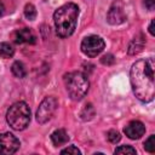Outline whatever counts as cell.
<instances>
[{
	"instance_id": "cell-1",
	"label": "cell",
	"mask_w": 155,
	"mask_h": 155,
	"mask_svg": "<svg viewBox=\"0 0 155 155\" xmlns=\"http://www.w3.org/2000/svg\"><path fill=\"white\" fill-rule=\"evenodd\" d=\"M130 80L134 96L140 102H151L155 96L154 59L145 58L133 63L130 71Z\"/></svg>"
},
{
	"instance_id": "cell-2",
	"label": "cell",
	"mask_w": 155,
	"mask_h": 155,
	"mask_svg": "<svg viewBox=\"0 0 155 155\" xmlns=\"http://www.w3.org/2000/svg\"><path fill=\"white\" fill-rule=\"evenodd\" d=\"M79 17V7L74 2L64 4L58 7L53 13V21L56 25V33L59 38L70 36L76 28Z\"/></svg>"
},
{
	"instance_id": "cell-3",
	"label": "cell",
	"mask_w": 155,
	"mask_h": 155,
	"mask_svg": "<svg viewBox=\"0 0 155 155\" xmlns=\"http://www.w3.org/2000/svg\"><path fill=\"white\" fill-rule=\"evenodd\" d=\"M64 84L69 97L74 101H80L88 91L90 82L87 76L81 71H71L64 75Z\"/></svg>"
},
{
	"instance_id": "cell-4",
	"label": "cell",
	"mask_w": 155,
	"mask_h": 155,
	"mask_svg": "<svg viewBox=\"0 0 155 155\" xmlns=\"http://www.w3.org/2000/svg\"><path fill=\"white\" fill-rule=\"evenodd\" d=\"M6 120L13 130H25L30 122V109L28 104L25 102H17L12 104L6 113Z\"/></svg>"
},
{
	"instance_id": "cell-5",
	"label": "cell",
	"mask_w": 155,
	"mask_h": 155,
	"mask_svg": "<svg viewBox=\"0 0 155 155\" xmlns=\"http://www.w3.org/2000/svg\"><path fill=\"white\" fill-rule=\"evenodd\" d=\"M58 107V102L54 97H46L39 105L36 110V121L39 124H45L52 119Z\"/></svg>"
},
{
	"instance_id": "cell-6",
	"label": "cell",
	"mask_w": 155,
	"mask_h": 155,
	"mask_svg": "<svg viewBox=\"0 0 155 155\" xmlns=\"http://www.w3.org/2000/svg\"><path fill=\"white\" fill-rule=\"evenodd\" d=\"M105 42L101 36L90 35L86 36L81 42V51L87 57H96L104 50Z\"/></svg>"
},
{
	"instance_id": "cell-7",
	"label": "cell",
	"mask_w": 155,
	"mask_h": 155,
	"mask_svg": "<svg viewBox=\"0 0 155 155\" xmlns=\"http://www.w3.org/2000/svg\"><path fill=\"white\" fill-rule=\"evenodd\" d=\"M21 143L16 136L10 132L0 133V154H13L18 150Z\"/></svg>"
},
{
	"instance_id": "cell-8",
	"label": "cell",
	"mask_w": 155,
	"mask_h": 155,
	"mask_svg": "<svg viewBox=\"0 0 155 155\" xmlns=\"http://www.w3.org/2000/svg\"><path fill=\"white\" fill-rule=\"evenodd\" d=\"M124 132H125V134H126L128 138H131V139H138V138H140V137L144 134V132H145V126L143 125V122L134 120V121L128 122V124L125 126Z\"/></svg>"
},
{
	"instance_id": "cell-9",
	"label": "cell",
	"mask_w": 155,
	"mask_h": 155,
	"mask_svg": "<svg viewBox=\"0 0 155 155\" xmlns=\"http://www.w3.org/2000/svg\"><path fill=\"white\" fill-rule=\"evenodd\" d=\"M13 41L16 44H35L36 36L29 28L18 29L12 34Z\"/></svg>"
},
{
	"instance_id": "cell-10",
	"label": "cell",
	"mask_w": 155,
	"mask_h": 155,
	"mask_svg": "<svg viewBox=\"0 0 155 155\" xmlns=\"http://www.w3.org/2000/svg\"><path fill=\"white\" fill-rule=\"evenodd\" d=\"M126 19V15L122 10L121 6L119 5H114L110 7V10L108 11V15H107V21L113 24V25H117V24H121L124 23Z\"/></svg>"
},
{
	"instance_id": "cell-11",
	"label": "cell",
	"mask_w": 155,
	"mask_h": 155,
	"mask_svg": "<svg viewBox=\"0 0 155 155\" xmlns=\"http://www.w3.org/2000/svg\"><path fill=\"white\" fill-rule=\"evenodd\" d=\"M144 45H145V38H144V35L142 33L137 34L133 38V40L130 42V45H128V54L133 56V54L139 53L143 50Z\"/></svg>"
},
{
	"instance_id": "cell-12",
	"label": "cell",
	"mask_w": 155,
	"mask_h": 155,
	"mask_svg": "<svg viewBox=\"0 0 155 155\" xmlns=\"http://www.w3.org/2000/svg\"><path fill=\"white\" fill-rule=\"evenodd\" d=\"M51 140H52V143H53L54 147H61V145L68 143L69 136H68V133H67L64 130H62V128H61V130H56V131L51 134Z\"/></svg>"
},
{
	"instance_id": "cell-13",
	"label": "cell",
	"mask_w": 155,
	"mask_h": 155,
	"mask_svg": "<svg viewBox=\"0 0 155 155\" xmlns=\"http://www.w3.org/2000/svg\"><path fill=\"white\" fill-rule=\"evenodd\" d=\"M11 71H12V74H13L16 78H19V79H23V78H25V75H27L25 65H24L22 62H19V61H17V62H15V63L12 64Z\"/></svg>"
},
{
	"instance_id": "cell-14",
	"label": "cell",
	"mask_w": 155,
	"mask_h": 155,
	"mask_svg": "<svg viewBox=\"0 0 155 155\" xmlns=\"http://www.w3.org/2000/svg\"><path fill=\"white\" fill-rule=\"evenodd\" d=\"M15 53V48L8 42H1L0 44V57L2 58H11Z\"/></svg>"
},
{
	"instance_id": "cell-15",
	"label": "cell",
	"mask_w": 155,
	"mask_h": 155,
	"mask_svg": "<svg viewBox=\"0 0 155 155\" xmlns=\"http://www.w3.org/2000/svg\"><path fill=\"white\" fill-rule=\"evenodd\" d=\"M24 16L29 21H34L36 18V8L33 4H27L24 7Z\"/></svg>"
},
{
	"instance_id": "cell-16",
	"label": "cell",
	"mask_w": 155,
	"mask_h": 155,
	"mask_svg": "<svg viewBox=\"0 0 155 155\" xmlns=\"http://www.w3.org/2000/svg\"><path fill=\"white\" fill-rule=\"evenodd\" d=\"M114 153H115V154H122V155H127V154L133 155V154H137L136 149L132 148L131 145H121V147L116 148Z\"/></svg>"
},
{
	"instance_id": "cell-17",
	"label": "cell",
	"mask_w": 155,
	"mask_h": 155,
	"mask_svg": "<svg viewBox=\"0 0 155 155\" xmlns=\"http://www.w3.org/2000/svg\"><path fill=\"white\" fill-rule=\"evenodd\" d=\"M144 149L148 151V153H154L155 151V136L151 134L145 142H144Z\"/></svg>"
},
{
	"instance_id": "cell-18",
	"label": "cell",
	"mask_w": 155,
	"mask_h": 155,
	"mask_svg": "<svg viewBox=\"0 0 155 155\" xmlns=\"http://www.w3.org/2000/svg\"><path fill=\"white\" fill-rule=\"evenodd\" d=\"M107 138H108V140H109L110 143L115 144V143H117V142L121 139V136H120V133H119L117 131L110 130V131L107 133Z\"/></svg>"
},
{
	"instance_id": "cell-19",
	"label": "cell",
	"mask_w": 155,
	"mask_h": 155,
	"mask_svg": "<svg viewBox=\"0 0 155 155\" xmlns=\"http://www.w3.org/2000/svg\"><path fill=\"white\" fill-rule=\"evenodd\" d=\"M61 154L62 155H64V154H71V155H80L81 154V151L76 148V147H74V145H70V147H68V148H65V149H63L62 151H61Z\"/></svg>"
},
{
	"instance_id": "cell-20",
	"label": "cell",
	"mask_w": 155,
	"mask_h": 155,
	"mask_svg": "<svg viewBox=\"0 0 155 155\" xmlns=\"http://www.w3.org/2000/svg\"><path fill=\"white\" fill-rule=\"evenodd\" d=\"M101 62L104 64V65H113L115 63V58L113 54H105L101 58Z\"/></svg>"
},
{
	"instance_id": "cell-21",
	"label": "cell",
	"mask_w": 155,
	"mask_h": 155,
	"mask_svg": "<svg viewBox=\"0 0 155 155\" xmlns=\"http://www.w3.org/2000/svg\"><path fill=\"white\" fill-rule=\"evenodd\" d=\"M143 2L147 6V8L150 11H153L155 8V0H143Z\"/></svg>"
},
{
	"instance_id": "cell-22",
	"label": "cell",
	"mask_w": 155,
	"mask_h": 155,
	"mask_svg": "<svg viewBox=\"0 0 155 155\" xmlns=\"http://www.w3.org/2000/svg\"><path fill=\"white\" fill-rule=\"evenodd\" d=\"M149 33L154 36L155 35V31H154V19H151V22H150V25H149Z\"/></svg>"
},
{
	"instance_id": "cell-23",
	"label": "cell",
	"mask_w": 155,
	"mask_h": 155,
	"mask_svg": "<svg viewBox=\"0 0 155 155\" xmlns=\"http://www.w3.org/2000/svg\"><path fill=\"white\" fill-rule=\"evenodd\" d=\"M4 13H5V6H4V4L0 1V17H1Z\"/></svg>"
}]
</instances>
